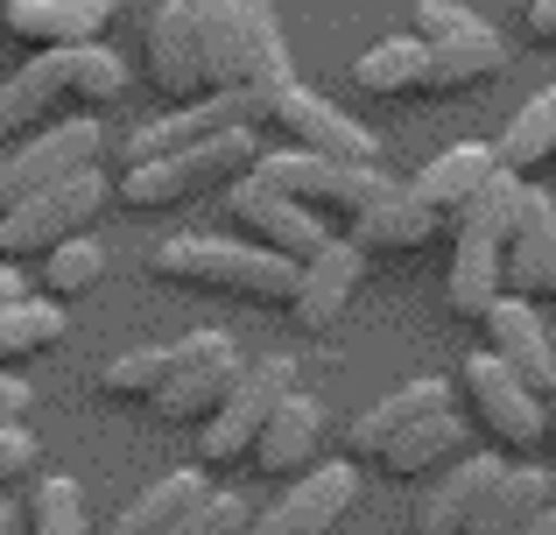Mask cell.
Here are the masks:
<instances>
[{"instance_id":"cell-1","label":"cell","mask_w":556,"mask_h":535,"mask_svg":"<svg viewBox=\"0 0 556 535\" xmlns=\"http://www.w3.org/2000/svg\"><path fill=\"white\" fill-rule=\"evenodd\" d=\"M127 92V64L106 42H64V50H36L14 78H0V149L36 127L64 120V113H99Z\"/></svg>"},{"instance_id":"cell-2","label":"cell","mask_w":556,"mask_h":535,"mask_svg":"<svg viewBox=\"0 0 556 535\" xmlns=\"http://www.w3.org/2000/svg\"><path fill=\"white\" fill-rule=\"evenodd\" d=\"M190 8H198L204 78H212V92L275 99L282 85H296L282 22H275V0H190Z\"/></svg>"},{"instance_id":"cell-3","label":"cell","mask_w":556,"mask_h":535,"mask_svg":"<svg viewBox=\"0 0 556 535\" xmlns=\"http://www.w3.org/2000/svg\"><path fill=\"white\" fill-rule=\"evenodd\" d=\"M149 275L177 289H218V296L247 303H289L296 289V262L261 240H218V233H177L149 247Z\"/></svg>"},{"instance_id":"cell-4","label":"cell","mask_w":556,"mask_h":535,"mask_svg":"<svg viewBox=\"0 0 556 535\" xmlns=\"http://www.w3.org/2000/svg\"><path fill=\"white\" fill-rule=\"evenodd\" d=\"M254 155H261V127H232V135H212L198 149L121 169L113 198H121V212H169V205H190V198H212L226 183H240L254 169Z\"/></svg>"},{"instance_id":"cell-5","label":"cell","mask_w":556,"mask_h":535,"mask_svg":"<svg viewBox=\"0 0 556 535\" xmlns=\"http://www.w3.org/2000/svg\"><path fill=\"white\" fill-rule=\"evenodd\" d=\"M254 183H268V191L296 198V205H311L317 219H345L353 226L359 212L374 205V198L394 191V177H380V163H331V155H311V149H261L254 169H247Z\"/></svg>"},{"instance_id":"cell-6","label":"cell","mask_w":556,"mask_h":535,"mask_svg":"<svg viewBox=\"0 0 556 535\" xmlns=\"http://www.w3.org/2000/svg\"><path fill=\"white\" fill-rule=\"evenodd\" d=\"M113 205V183L106 169H71L64 183H42V191L14 198L0 212V262H28V254H50L56 240L71 233H92V219Z\"/></svg>"},{"instance_id":"cell-7","label":"cell","mask_w":556,"mask_h":535,"mask_svg":"<svg viewBox=\"0 0 556 535\" xmlns=\"http://www.w3.org/2000/svg\"><path fill=\"white\" fill-rule=\"evenodd\" d=\"M296 387V359H247L240 381L226 387V402H218L212 416L198 423V466L204 472H232L254 458V437L261 423L275 416V402Z\"/></svg>"},{"instance_id":"cell-8","label":"cell","mask_w":556,"mask_h":535,"mask_svg":"<svg viewBox=\"0 0 556 535\" xmlns=\"http://www.w3.org/2000/svg\"><path fill=\"white\" fill-rule=\"evenodd\" d=\"M92 163H106V127L92 113H64V120L36 127V135L8 141L0 149V212L14 198L42 191V183H64L71 169H92Z\"/></svg>"},{"instance_id":"cell-9","label":"cell","mask_w":556,"mask_h":535,"mask_svg":"<svg viewBox=\"0 0 556 535\" xmlns=\"http://www.w3.org/2000/svg\"><path fill=\"white\" fill-rule=\"evenodd\" d=\"M261 120H268V99H261V92H198V99H177L163 120L121 135V149H113V155H121V169H135V163H155V155L198 149V141H212V135L261 127Z\"/></svg>"},{"instance_id":"cell-10","label":"cell","mask_w":556,"mask_h":535,"mask_svg":"<svg viewBox=\"0 0 556 535\" xmlns=\"http://www.w3.org/2000/svg\"><path fill=\"white\" fill-rule=\"evenodd\" d=\"M458 387H465V402H472L479 430H486L507 458L543 451V395H535L521 373H507L493 353H472L458 367Z\"/></svg>"},{"instance_id":"cell-11","label":"cell","mask_w":556,"mask_h":535,"mask_svg":"<svg viewBox=\"0 0 556 535\" xmlns=\"http://www.w3.org/2000/svg\"><path fill=\"white\" fill-rule=\"evenodd\" d=\"M359 500V466L353 458H317L311 472H296L289 480L282 500H268V508H254V522H247V535H331L353 514Z\"/></svg>"},{"instance_id":"cell-12","label":"cell","mask_w":556,"mask_h":535,"mask_svg":"<svg viewBox=\"0 0 556 535\" xmlns=\"http://www.w3.org/2000/svg\"><path fill=\"white\" fill-rule=\"evenodd\" d=\"M275 135H289V149H311V155H331V163H380V141L367 127L353 120V113H339L331 99L303 92V85H282V92L268 99V120Z\"/></svg>"},{"instance_id":"cell-13","label":"cell","mask_w":556,"mask_h":535,"mask_svg":"<svg viewBox=\"0 0 556 535\" xmlns=\"http://www.w3.org/2000/svg\"><path fill=\"white\" fill-rule=\"evenodd\" d=\"M226 219L240 226L247 240H261V247H275V254H289V262H311L317 247L331 240V226L317 219L311 205H296V198H282V191H268V183H254V177H240V183H226Z\"/></svg>"},{"instance_id":"cell-14","label":"cell","mask_w":556,"mask_h":535,"mask_svg":"<svg viewBox=\"0 0 556 535\" xmlns=\"http://www.w3.org/2000/svg\"><path fill=\"white\" fill-rule=\"evenodd\" d=\"M359 275H367V254L345 233H331L311 262H296V289H289L282 310L296 317L303 331H339L345 310H353V296H359Z\"/></svg>"},{"instance_id":"cell-15","label":"cell","mask_w":556,"mask_h":535,"mask_svg":"<svg viewBox=\"0 0 556 535\" xmlns=\"http://www.w3.org/2000/svg\"><path fill=\"white\" fill-rule=\"evenodd\" d=\"M141 64H149V85L169 99H198L212 92L204 78V36H198V8L190 0H163L141 28Z\"/></svg>"},{"instance_id":"cell-16","label":"cell","mask_w":556,"mask_h":535,"mask_svg":"<svg viewBox=\"0 0 556 535\" xmlns=\"http://www.w3.org/2000/svg\"><path fill=\"white\" fill-rule=\"evenodd\" d=\"M479 324H486V353L501 359L507 373H521V381L535 387V395H556V345H549V331H543V317H535V303L529 296H493L486 303V317H479Z\"/></svg>"},{"instance_id":"cell-17","label":"cell","mask_w":556,"mask_h":535,"mask_svg":"<svg viewBox=\"0 0 556 535\" xmlns=\"http://www.w3.org/2000/svg\"><path fill=\"white\" fill-rule=\"evenodd\" d=\"M549 275H556V198L521 183V205H515V226L501 240V282L507 296H549Z\"/></svg>"},{"instance_id":"cell-18","label":"cell","mask_w":556,"mask_h":535,"mask_svg":"<svg viewBox=\"0 0 556 535\" xmlns=\"http://www.w3.org/2000/svg\"><path fill=\"white\" fill-rule=\"evenodd\" d=\"M325 430H331L325 402H317V395H303V387H289V395L275 402V416L261 423L254 458H247V466H254V472H268V480L311 472V466H317V451H325Z\"/></svg>"},{"instance_id":"cell-19","label":"cell","mask_w":556,"mask_h":535,"mask_svg":"<svg viewBox=\"0 0 556 535\" xmlns=\"http://www.w3.org/2000/svg\"><path fill=\"white\" fill-rule=\"evenodd\" d=\"M507 472V458L472 451V458H451L444 472L430 480V494L416 500V535H465L479 514V500L493 494V480Z\"/></svg>"},{"instance_id":"cell-20","label":"cell","mask_w":556,"mask_h":535,"mask_svg":"<svg viewBox=\"0 0 556 535\" xmlns=\"http://www.w3.org/2000/svg\"><path fill=\"white\" fill-rule=\"evenodd\" d=\"M444 402H451V381H437V373L430 381H402L394 395H380L374 409H359L353 423H345V458H353V466H380V451H388L416 416L444 409Z\"/></svg>"},{"instance_id":"cell-21","label":"cell","mask_w":556,"mask_h":535,"mask_svg":"<svg viewBox=\"0 0 556 535\" xmlns=\"http://www.w3.org/2000/svg\"><path fill=\"white\" fill-rule=\"evenodd\" d=\"M437 226H444V219H437L408 183H394L388 198H374V205L345 226V240H353L359 254H416V247H430Z\"/></svg>"},{"instance_id":"cell-22","label":"cell","mask_w":556,"mask_h":535,"mask_svg":"<svg viewBox=\"0 0 556 535\" xmlns=\"http://www.w3.org/2000/svg\"><path fill=\"white\" fill-rule=\"evenodd\" d=\"M422 50H430V64H422V92H430V99H451V92H472V85L501 78V64H507V42L493 36L486 22H479V28H465V36H444V42H422Z\"/></svg>"},{"instance_id":"cell-23","label":"cell","mask_w":556,"mask_h":535,"mask_svg":"<svg viewBox=\"0 0 556 535\" xmlns=\"http://www.w3.org/2000/svg\"><path fill=\"white\" fill-rule=\"evenodd\" d=\"M493 169H501V163H493V149H486V141H458V149L430 155V163L416 169V183H408V191H416L422 205H430L437 219L451 226V219H458V212L479 198V183H486Z\"/></svg>"},{"instance_id":"cell-24","label":"cell","mask_w":556,"mask_h":535,"mask_svg":"<svg viewBox=\"0 0 556 535\" xmlns=\"http://www.w3.org/2000/svg\"><path fill=\"white\" fill-rule=\"evenodd\" d=\"M204 494H212V472H204V466H177V472H163L155 486H141V494L106 522V535H169Z\"/></svg>"},{"instance_id":"cell-25","label":"cell","mask_w":556,"mask_h":535,"mask_svg":"<svg viewBox=\"0 0 556 535\" xmlns=\"http://www.w3.org/2000/svg\"><path fill=\"white\" fill-rule=\"evenodd\" d=\"M458 444H465V416H458V402H444V409L416 416V423L380 451V472H388V480H430V472H444L451 458H458Z\"/></svg>"},{"instance_id":"cell-26","label":"cell","mask_w":556,"mask_h":535,"mask_svg":"<svg viewBox=\"0 0 556 535\" xmlns=\"http://www.w3.org/2000/svg\"><path fill=\"white\" fill-rule=\"evenodd\" d=\"M458 233V247H451V275H444V296H451V317H465V324H479L486 317V303L501 296V240L479 233V226H451Z\"/></svg>"},{"instance_id":"cell-27","label":"cell","mask_w":556,"mask_h":535,"mask_svg":"<svg viewBox=\"0 0 556 535\" xmlns=\"http://www.w3.org/2000/svg\"><path fill=\"white\" fill-rule=\"evenodd\" d=\"M240 345H226V353H212V359H190V367H177L169 373V387L149 402L155 416H169V423H204V416L226 402V387L240 381Z\"/></svg>"},{"instance_id":"cell-28","label":"cell","mask_w":556,"mask_h":535,"mask_svg":"<svg viewBox=\"0 0 556 535\" xmlns=\"http://www.w3.org/2000/svg\"><path fill=\"white\" fill-rule=\"evenodd\" d=\"M556 500V472L543 466H507L501 480H493V494L479 500V514H472V528L465 535H521Z\"/></svg>"},{"instance_id":"cell-29","label":"cell","mask_w":556,"mask_h":535,"mask_svg":"<svg viewBox=\"0 0 556 535\" xmlns=\"http://www.w3.org/2000/svg\"><path fill=\"white\" fill-rule=\"evenodd\" d=\"M0 28L8 42L36 50H64V42H99V22L78 8V0H0Z\"/></svg>"},{"instance_id":"cell-30","label":"cell","mask_w":556,"mask_h":535,"mask_svg":"<svg viewBox=\"0 0 556 535\" xmlns=\"http://www.w3.org/2000/svg\"><path fill=\"white\" fill-rule=\"evenodd\" d=\"M493 163L515 169V177H535L543 163H556V85H549V92H535L529 106H521L515 120L501 127V141H493Z\"/></svg>"},{"instance_id":"cell-31","label":"cell","mask_w":556,"mask_h":535,"mask_svg":"<svg viewBox=\"0 0 556 535\" xmlns=\"http://www.w3.org/2000/svg\"><path fill=\"white\" fill-rule=\"evenodd\" d=\"M422 64H430V50H422L416 36H388V42H374V50L353 56V85L374 92V99H416Z\"/></svg>"},{"instance_id":"cell-32","label":"cell","mask_w":556,"mask_h":535,"mask_svg":"<svg viewBox=\"0 0 556 535\" xmlns=\"http://www.w3.org/2000/svg\"><path fill=\"white\" fill-rule=\"evenodd\" d=\"M28 535H92V514H85V494L71 472H36L28 480V508H22Z\"/></svg>"},{"instance_id":"cell-33","label":"cell","mask_w":556,"mask_h":535,"mask_svg":"<svg viewBox=\"0 0 556 535\" xmlns=\"http://www.w3.org/2000/svg\"><path fill=\"white\" fill-rule=\"evenodd\" d=\"M99 275H106V247H99L92 233H71V240H56L50 254H36V289H42V296H56V303L85 296Z\"/></svg>"},{"instance_id":"cell-34","label":"cell","mask_w":556,"mask_h":535,"mask_svg":"<svg viewBox=\"0 0 556 535\" xmlns=\"http://www.w3.org/2000/svg\"><path fill=\"white\" fill-rule=\"evenodd\" d=\"M177 373V345H135V353H113L99 367V395L113 402H155Z\"/></svg>"},{"instance_id":"cell-35","label":"cell","mask_w":556,"mask_h":535,"mask_svg":"<svg viewBox=\"0 0 556 535\" xmlns=\"http://www.w3.org/2000/svg\"><path fill=\"white\" fill-rule=\"evenodd\" d=\"M56 339H64V303L56 296H22V303L0 310V367L42 353V345H56Z\"/></svg>"},{"instance_id":"cell-36","label":"cell","mask_w":556,"mask_h":535,"mask_svg":"<svg viewBox=\"0 0 556 535\" xmlns=\"http://www.w3.org/2000/svg\"><path fill=\"white\" fill-rule=\"evenodd\" d=\"M247 522H254V500L240 486H212L169 535H247Z\"/></svg>"},{"instance_id":"cell-37","label":"cell","mask_w":556,"mask_h":535,"mask_svg":"<svg viewBox=\"0 0 556 535\" xmlns=\"http://www.w3.org/2000/svg\"><path fill=\"white\" fill-rule=\"evenodd\" d=\"M42 472V444L22 423H0V500H14V486H28Z\"/></svg>"},{"instance_id":"cell-38","label":"cell","mask_w":556,"mask_h":535,"mask_svg":"<svg viewBox=\"0 0 556 535\" xmlns=\"http://www.w3.org/2000/svg\"><path fill=\"white\" fill-rule=\"evenodd\" d=\"M408 36L416 42H444V36H465V28H479L472 8H458V0H416V14H408Z\"/></svg>"},{"instance_id":"cell-39","label":"cell","mask_w":556,"mask_h":535,"mask_svg":"<svg viewBox=\"0 0 556 535\" xmlns=\"http://www.w3.org/2000/svg\"><path fill=\"white\" fill-rule=\"evenodd\" d=\"M28 409H36V387L22 373H0V423H22Z\"/></svg>"},{"instance_id":"cell-40","label":"cell","mask_w":556,"mask_h":535,"mask_svg":"<svg viewBox=\"0 0 556 535\" xmlns=\"http://www.w3.org/2000/svg\"><path fill=\"white\" fill-rule=\"evenodd\" d=\"M529 36L543 50H556V0H529Z\"/></svg>"},{"instance_id":"cell-41","label":"cell","mask_w":556,"mask_h":535,"mask_svg":"<svg viewBox=\"0 0 556 535\" xmlns=\"http://www.w3.org/2000/svg\"><path fill=\"white\" fill-rule=\"evenodd\" d=\"M22 296H36V282L22 275V262H0V310H8V303H22Z\"/></svg>"},{"instance_id":"cell-42","label":"cell","mask_w":556,"mask_h":535,"mask_svg":"<svg viewBox=\"0 0 556 535\" xmlns=\"http://www.w3.org/2000/svg\"><path fill=\"white\" fill-rule=\"evenodd\" d=\"M78 8H85V14H92V22H99V28H106V22H113V14H121V8H127V0H78Z\"/></svg>"},{"instance_id":"cell-43","label":"cell","mask_w":556,"mask_h":535,"mask_svg":"<svg viewBox=\"0 0 556 535\" xmlns=\"http://www.w3.org/2000/svg\"><path fill=\"white\" fill-rule=\"evenodd\" d=\"M521 535H556V500H549V508H543V514H535V522H529V528H521Z\"/></svg>"},{"instance_id":"cell-44","label":"cell","mask_w":556,"mask_h":535,"mask_svg":"<svg viewBox=\"0 0 556 535\" xmlns=\"http://www.w3.org/2000/svg\"><path fill=\"white\" fill-rule=\"evenodd\" d=\"M543 451H556V395L543 402Z\"/></svg>"},{"instance_id":"cell-45","label":"cell","mask_w":556,"mask_h":535,"mask_svg":"<svg viewBox=\"0 0 556 535\" xmlns=\"http://www.w3.org/2000/svg\"><path fill=\"white\" fill-rule=\"evenodd\" d=\"M22 528V514H14V500H0V535H14Z\"/></svg>"},{"instance_id":"cell-46","label":"cell","mask_w":556,"mask_h":535,"mask_svg":"<svg viewBox=\"0 0 556 535\" xmlns=\"http://www.w3.org/2000/svg\"><path fill=\"white\" fill-rule=\"evenodd\" d=\"M549 296H556V275H549Z\"/></svg>"}]
</instances>
